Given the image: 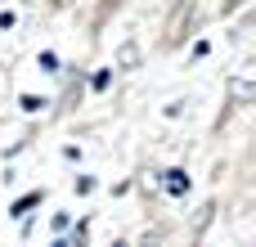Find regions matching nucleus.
I'll return each mask as SVG.
<instances>
[{
    "label": "nucleus",
    "mask_w": 256,
    "mask_h": 247,
    "mask_svg": "<svg viewBox=\"0 0 256 247\" xmlns=\"http://www.w3.org/2000/svg\"><path fill=\"white\" fill-rule=\"evenodd\" d=\"M36 202H40V194H27V198H18V202H14V216H27Z\"/></svg>",
    "instance_id": "f03ea898"
},
{
    "label": "nucleus",
    "mask_w": 256,
    "mask_h": 247,
    "mask_svg": "<svg viewBox=\"0 0 256 247\" xmlns=\"http://www.w3.org/2000/svg\"><path fill=\"white\" fill-rule=\"evenodd\" d=\"M166 194H189V176L184 171H166Z\"/></svg>",
    "instance_id": "f257e3e1"
},
{
    "label": "nucleus",
    "mask_w": 256,
    "mask_h": 247,
    "mask_svg": "<svg viewBox=\"0 0 256 247\" xmlns=\"http://www.w3.org/2000/svg\"><path fill=\"white\" fill-rule=\"evenodd\" d=\"M18 104H22V108H27V112H36V108H40V104H45V99H36V94H22V99H18Z\"/></svg>",
    "instance_id": "7ed1b4c3"
}]
</instances>
